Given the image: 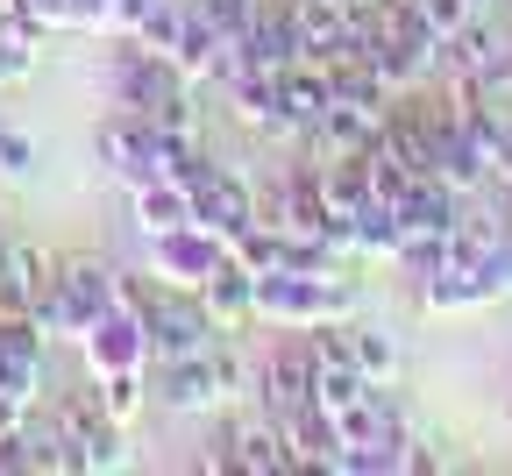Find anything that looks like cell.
Masks as SVG:
<instances>
[{
    "label": "cell",
    "mask_w": 512,
    "mask_h": 476,
    "mask_svg": "<svg viewBox=\"0 0 512 476\" xmlns=\"http://www.w3.org/2000/svg\"><path fill=\"white\" fill-rule=\"evenodd\" d=\"M107 107L143 114L157 128H200V114H192V79L178 72L171 57L143 50L136 36H121L114 57H107Z\"/></svg>",
    "instance_id": "obj_1"
},
{
    "label": "cell",
    "mask_w": 512,
    "mask_h": 476,
    "mask_svg": "<svg viewBox=\"0 0 512 476\" xmlns=\"http://www.w3.org/2000/svg\"><path fill=\"white\" fill-rule=\"evenodd\" d=\"M349 278L342 270H264L256 278V320H271V327H320V320H349Z\"/></svg>",
    "instance_id": "obj_2"
},
{
    "label": "cell",
    "mask_w": 512,
    "mask_h": 476,
    "mask_svg": "<svg viewBox=\"0 0 512 476\" xmlns=\"http://www.w3.org/2000/svg\"><path fill=\"white\" fill-rule=\"evenodd\" d=\"M143 334H150V363H171V356H200V349H214L221 342V320L200 306V292H178V285H164V278H150V292H143Z\"/></svg>",
    "instance_id": "obj_3"
},
{
    "label": "cell",
    "mask_w": 512,
    "mask_h": 476,
    "mask_svg": "<svg viewBox=\"0 0 512 476\" xmlns=\"http://www.w3.org/2000/svg\"><path fill=\"white\" fill-rule=\"evenodd\" d=\"M50 413H57V427H64V441H72V455H79V469H86V476H100V469H121V462H128V427H114V420H107V405H100V391H93V384H86V391L50 398Z\"/></svg>",
    "instance_id": "obj_4"
},
{
    "label": "cell",
    "mask_w": 512,
    "mask_h": 476,
    "mask_svg": "<svg viewBox=\"0 0 512 476\" xmlns=\"http://www.w3.org/2000/svg\"><path fill=\"white\" fill-rule=\"evenodd\" d=\"M93 157H100L121 185H150V178H164V171H157V121L121 114V107H107V121L93 128Z\"/></svg>",
    "instance_id": "obj_5"
},
{
    "label": "cell",
    "mask_w": 512,
    "mask_h": 476,
    "mask_svg": "<svg viewBox=\"0 0 512 476\" xmlns=\"http://www.w3.org/2000/svg\"><path fill=\"white\" fill-rule=\"evenodd\" d=\"M221 256H228L221 235H207L200 221H185V228H171V235H150V278H164V285H178V292H200V285L214 278Z\"/></svg>",
    "instance_id": "obj_6"
},
{
    "label": "cell",
    "mask_w": 512,
    "mask_h": 476,
    "mask_svg": "<svg viewBox=\"0 0 512 476\" xmlns=\"http://www.w3.org/2000/svg\"><path fill=\"white\" fill-rule=\"evenodd\" d=\"M79 356H86V377H114V370H150V334H143V313L128 306H107L86 334H79Z\"/></svg>",
    "instance_id": "obj_7"
},
{
    "label": "cell",
    "mask_w": 512,
    "mask_h": 476,
    "mask_svg": "<svg viewBox=\"0 0 512 476\" xmlns=\"http://www.w3.org/2000/svg\"><path fill=\"white\" fill-rule=\"evenodd\" d=\"M256 405H264L271 420L299 413V405H313V349H306V334L292 327V342H278L264 363H256Z\"/></svg>",
    "instance_id": "obj_8"
},
{
    "label": "cell",
    "mask_w": 512,
    "mask_h": 476,
    "mask_svg": "<svg viewBox=\"0 0 512 476\" xmlns=\"http://www.w3.org/2000/svg\"><path fill=\"white\" fill-rule=\"evenodd\" d=\"M192 221H200L207 235H221V242H235V235L256 221V185H249L242 171L214 164L200 185H192Z\"/></svg>",
    "instance_id": "obj_9"
},
{
    "label": "cell",
    "mask_w": 512,
    "mask_h": 476,
    "mask_svg": "<svg viewBox=\"0 0 512 476\" xmlns=\"http://www.w3.org/2000/svg\"><path fill=\"white\" fill-rule=\"evenodd\" d=\"M242 50L256 72H292L306 57L299 50V29H292V0H256L249 8V29H242Z\"/></svg>",
    "instance_id": "obj_10"
},
{
    "label": "cell",
    "mask_w": 512,
    "mask_h": 476,
    "mask_svg": "<svg viewBox=\"0 0 512 476\" xmlns=\"http://www.w3.org/2000/svg\"><path fill=\"white\" fill-rule=\"evenodd\" d=\"M221 441H228V469H249V476H292V469H299L292 448H285V427H278L271 413L221 427Z\"/></svg>",
    "instance_id": "obj_11"
},
{
    "label": "cell",
    "mask_w": 512,
    "mask_h": 476,
    "mask_svg": "<svg viewBox=\"0 0 512 476\" xmlns=\"http://www.w3.org/2000/svg\"><path fill=\"white\" fill-rule=\"evenodd\" d=\"M57 292L72 299L79 334H86L114 306V292H121V263H107V256H57Z\"/></svg>",
    "instance_id": "obj_12"
},
{
    "label": "cell",
    "mask_w": 512,
    "mask_h": 476,
    "mask_svg": "<svg viewBox=\"0 0 512 476\" xmlns=\"http://www.w3.org/2000/svg\"><path fill=\"white\" fill-rule=\"evenodd\" d=\"M228 93V114L256 135H285V107H278V72H256V64H242V72L221 79Z\"/></svg>",
    "instance_id": "obj_13"
},
{
    "label": "cell",
    "mask_w": 512,
    "mask_h": 476,
    "mask_svg": "<svg viewBox=\"0 0 512 476\" xmlns=\"http://www.w3.org/2000/svg\"><path fill=\"white\" fill-rule=\"evenodd\" d=\"M413 292H420L427 313H470V306H491V299H498L491 278H484V263H456V256H448L434 278H420Z\"/></svg>",
    "instance_id": "obj_14"
},
{
    "label": "cell",
    "mask_w": 512,
    "mask_h": 476,
    "mask_svg": "<svg viewBox=\"0 0 512 476\" xmlns=\"http://www.w3.org/2000/svg\"><path fill=\"white\" fill-rule=\"evenodd\" d=\"M328 100H335V86H328V64H313V57H299L292 72H278V107H285V135H306L320 114H328Z\"/></svg>",
    "instance_id": "obj_15"
},
{
    "label": "cell",
    "mask_w": 512,
    "mask_h": 476,
    "mask_svg": "<svg viewBox=\"0 0 512 476\" xmlns=\"http://www.w3.org/2000/svg\"><path fill=\"white\" fill-rule=\"evenodd\" d=\"M292 29H299V50L313 64H335L349 43V8L342 0H292Z\"/></svg>",
    "instance_id": "obj_16"
},
{
    "label": "cell",
    "mask_w": 512,
    "mask_h": 476,
    "mask_svg": "<svg viewBox=\"0 0 512 476\" xmlns=\"http://www.w3.org/2000/svg\"><path fill=\"white\" fill-rule=\"evenodd\" d=\"M200 306H207L221 327L256 320V270H249V263H235V256H221V263H214V278L200 285Z\"/></svg>",
    "instance_id": "obj_17"
},
{
    "label": "cell",
    "mask_w": 512,
    "mask_h": 476,
    "mask_svg": "<svg viewBox=\"0 0 512 476\" xmlns=\"http://www.w3.org/2000/svg\"><path fill=\"white\" fill-rule=\"evenodd\" d=\"M128 207H136L143 235H171V228L192 221V192L178 178H150V185H128Z\"/></svg>",
    "instance_id": "obj_18"
},
{
    "label": "cell",
    "mask_w": 512,
    "mask_h": 476,
    "mask_svg": "<svg viewBox=\"0 0 512 476\" xmlns=\"http://www.w3.org/2000/svg\"><path fill=\"white\" fill-rule=\"evenodd\" d=\"M43 22L36 15H15V22H0V93L8 86H22L29 72H36V57H43Z\"/></svg>",
    "instance_id": "obj_19"
},
{
    "label": "cell",
    "mask_w": 512,
    "mask_h": 476,
    "mask_svg": "<svg viewBox=\"0 0 512 476\" xmlns=\"http://www.w3.org/2000/svg\"><path fill=\"white\" fill-rule=\"evenodd\" d=\"M349 356H356V370H363L370 384H399V370H406L392 327H356V320H349Z\"/></svg>",
    "instance_id": "obj_20"
},
{
    "label": "cell",
    "mask_w": 512,
    "mask_h": 476,
    "mask_svg": "<svg viewBox=\"0 0 512 476\" xmlns=\"http://www.w3.org/2000/svg\"><path fill=\"white\" fill-rule=\"evenodd\" d=\"M349 256H377V263H392V256H399V207L370 199V207L356 214V228H349Z\"/></svg>",
    "instance_id": "obj_21"
},
{
    "label": "cell",
    "mask_w": 512,
    "mask_h": 476,
    "mask_svg": "<svg viewBox=\"0 0 512 476\" xmlns=\"http://www.w3.org/2000/svg\"><path fill=\"white\" fill-rule=\"evenodd\" d=\"M100 405H107V420L114 427H136L143 420V405H150V370H114V377H93Z\"/></svg>",
    "instance_id": "obj_22"
},
{
    "label": "cell",
    "mask_w": 512,
    "mask_h": 476,
    "mask_svg": "<svg viewBox=\"0 0 512 476\" xmlns=\"http://www.w3.org/2000/svg\"><path fill=\"white\" fill-rule=\"evenodd\" d=\"M36 164H43L36 135H29V128H15V121H0V185H29V178H36Z\"/></svg>",
    "instance_id": "obj_23"
},
{
    "label": "cell",
    "mask_w": 512,
    "mask_h": 476,
    "mask_svg": "<svg viewBox=\"0 0 512 476\" xmlns=\"http://www.w3.org/2000/svg\"><path fill=\"white\" fill-rule=\"evenodd\" d=\"M185 8H200L221 36H242L249 29V8H256V0H185Z\"/></svg>",
    "instance_id": "obj_24"
},
{
    "label": "cell",
    "mask_w": 512,
    "mask_h": 476,
    "mask_svg": "<svg viewBox=\"0 0 512 476\" xmlns=\"http://www.w3.org/2000/svg\"><path fill=\"white\" fill-rule=\"evenodd\" d=\"M342 8H356V0H342Z\"/></svg>",
    "instance_id": "obj_25"
}]
</instances>
